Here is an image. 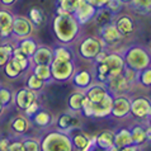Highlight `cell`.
Returning <instances> with one entry per match:
<instances>
[{"mask_svg": "<svg viewBox=\"0 0 151 151\" xmlns=\"http://www.w3.org/2000/svg\"><path fill=\"white\" fill-rule=\"evenodd\" d=\"M52 29L56 40L60 43L68 46L78 38L80 32V24L73 14H62L53 18Z\"/></svg>", "mask_w": 151, "mask_h": 151, "instance_id": "cell-1", "label": "cell"}, {"mask_svg": "<svg viewBox=\"0 0 151 151\" xmlns=\"http://www.w3.org/2000/svg\"><path fill=\"white\" fill-rule=\"evenodd\" d=\"M40 144L41 151H74L70 135L58 129L47 132L40 140Z\"/></svg>", "mask_w": 151, "mask_h": 151, "instance_id": "cell-2", "label": "cell"}, {"mask_svg": "<svg viewBox=\"0 0 151 151\" xmlns=\"http://www.w3.org/2000/svg\"><path fill=\"white\" fill-rule=\"evenodd\" d=\"M123 60L126 68L132 69L135 71H141L151 66V55L141 46H131L126 50Z\"/></svg>", "mask_w": 151, "mask_h": 151, "instance_id": "cell-3", "label": "cell"}, {"mask_svg": "<svg viewBox=\"0 0 151 151\" xmlns=\"http://www.w3.org/2000/svg\"><path fill=\"white\" fill-rule=\"evenodd\" d=\"M106 48V45L102 42V40L98 37L90 36L84 38L78 46V53L79 56L83 57L84 60L88 61H94L99 52H102Z\"/></svg>", "mask_w": 151, "mask_h": 151, "instance_id": "cell-4", "label": "cell"}, {"mask_svg": "<svg viewBox=\"0 0 151 151\" xmlns=\"http://www.w3.org/2000/svg\"><path fill=\"white\" fill-rule=\"evenodd\" d=\"M50 68H51L53 81H58V83L70 81L71 78L74 76L75 71H76V66H75L74 61H62V60H56V58H53Z\"/></svg>", "mask_w": 151, "mask_h": 151, "instance_id": "cell-5", "label": "cell"}, {"mask_svg": "<svg viewBox=\"0 0 151 151\" xmlns=\"http://www.w3.org/2000/svg\"><path fill=\"white\" fill-rule=\"evenodd\" d=\"M35 27L31 23L27 17L23 15H14L13 18V26H12V36L15 40H23L27 37H31Z\"/></svg>", "mask_w": 151, "mask_h": 151, "instance_id": "cell-6", "label": "cell"}, {"mask_svg": "<svg viewBox=\"0 0 151 151\" xmlns=\"http://www.w3.org/2000/svg\"><path fill=\"white\" fill-rule=\"evenodd\" d=\"M81 119L79 118V113L68 112L62 113L56 119V129L65 133H70L74 129H80Z\"/></svg>", "mask_w": 151, "mask_h": 151, "instance_id": "cell-7", "label": "cell"}, {"mask_svg": "<svg viewBox=\"0 0 151 151\" xmlns=\"http://www.w3.org/2000/svg\"><path fill=\"white\" fill-rule=\"evenodd\" d=\"M104 85H106L107 90L109 91V94L114 96V95L126 94L131 89L132 84L126 79L123 74H119V75H114V76H108Z\"/></svg>", "mask_w": 151, "mask_h": 151, "instance_id": "cell-8", "label": "cell"}, {"mask_svg": "<svg viewBox=\"0 0 151 151\" xmlns=\"http://www.w3.org/2000/svg\"><path fill=\"white\" fill-rule=\"evenodd\" d=\"M137 119H146L151 114V99L147 96H136L131 99V112Z\"/></svg>", "mask_w": 151, "mask_h": 151, "instance_id": "cell-9", "label": "cell"}, {"mask_svg": "<svg viewBox=\"0 0 151 151\" xmlns=\"http://www.w3.org/2000/svg\"><path fill=\"white\" fill-rule=\"evenodd\" d=\"M38 99V93L28 89L27 86L20 88L14 93V100L13 103L19 111H26L27 108L31 106L32 103H35Z\"/></svg>", "mask_w": 151, "mask_h": 151, "instance_id": "cell-10", "label": "cell"}, {"mask_svg": "<svg viewBox=\"0 0 151 151\" xmlns=\"http://www.w3.org/2000/svg\"><path fill=\"white\" fill-rule=\"evenodd\" d=\"M129 112H131V98H128L126 94L113 96L111 116L121 119L129 116Z\"/></svg>", "mask_w": 151, "mask_h": 151, "instance_id": "cell-11", "label": "cell"}, {"mask_svg": "<svg viewBox=\"0 0 151 151\" xmlns=\"http://www.w3.org/2000/svg\"><path fill=\"white\" fill-rule=\"evenodd\" d=\"M95 14H96V9L94 6H91L86 0H79L76 9H75L73 15L78 20V23L81 26V24H86L91 19H94Z\"/></svg>", "mask_w": 151, "mask_h": 151, "instance_id": "cell-12", "label": "cell"}, {"mask_svg": "<svg viewBox=\"0 0 151 151\" xmlns=\"http://www.w3.org/2000/svg\"><path fill=\"white\" fill-rule=\"evenodd\" d=\"M99 38L102 40V42L106 45V48H107V47H112V46L119 43V42L122 41L123 36L118 32V29L116 28L114 23H111V24H107V26L100 28Z\"/></svg>", "mask_w": 151, "mask_h": 151, "instance_id": "cell-13", "label": "cell"}, {"mask_svg": "<svg viewBox=\"0 0 151 151\" xmlns=\"http://www.w3.org/2000/svg\"><path fill=\"white\" fill-rule=\"evenodd\" d=\"M112 103H113V95L108 94L103 100L98 103L90 102V114L91 118H106L111 116L112 112Z\"/></svg>", "mask_w": 151, "mask_h": 151, "instance_id": "cell-14", "label": "cell"}, {"mask_svg": "<svg viewBox=\"0 0 151 151\" xmlns=\"http://www.w3.org/2000/svg\"><path fill=\"white\" fill-rule=\"evenodd\" d=\"M103 62L108 66V76H114V75L122 74L126 68L123 56L117 52L108 53Z\"/></svg>", "mask_w": 151, "mask_h": 151, "instance_id": "cell-15", "label": "cell"}, {"mask_svg": "<svg viewBox=\"0 0 151 151\" xmlns=\"http://www.w3.org/2000/svg\"><path fill=\"white\" fill-rule=\"evenodd\" d=\"M73 85L80 91H85L91 84L94 83V74L90 70H79L75 71L74 76L71 78Z\"/></svg>", "mask_w": 151, "mask_h": 151, "instance_id": "cell-16", "label": "cell"}, {"mask_svg": "<svg viewBox=\"0 0 151 151\" xmlns=\"http://www.w3.org/2000/svg\"><path fill=\"white\" fill-rule=\"evenodd\" d=\"M53 61V50L47 46H38L35 55L31 57L32 66L33 65H51Z\"/></svg>", "mask_w": 151, "mask_h": 151, "instance_id": "cell-17", "label": "cell"}, {"mask_svg": "<svg viewBox=\"0 0 151 151\" xmlns=\"http://www.w3.org/2000/svg\"><path fill=\"white\" fill-rule=\"evenodd\" d=\"M84 94H85V96L91 103H98L106 98V96L109 94V91L107 90V88L104 84L93 83L85 91H84Z\"/></svg>", "mask_w": 151, "mask_h": 151, "instance_id": "cell-18", "label": "cell"}, {"mask_svg": "<svg viewBox=\"0 0 151 151\" xmlns=\"http://www.w3.org/2000/svg\"><path fill=\"white\" fill-rule=\"evenodd\" d=\"M14 15L5 9L0 10V40H8L12 37V26Z\"/></svg>", "mask_w": 151, "mask_h": 151, "instance_id": "cell-19", "label": "cell"}, {"mask_svg": "<svg viewBox=\"0 0 151 151\" xmlns=\"http://www.w3.org/2000/svg\"><path fill=\"white\" fill-rule=\"evenodd\" d=\"M116 28L118 29V32L122 35L123 37L129 36L135 32V20H133L129 15H121L116 19L114 22Z\"/></svg>", "mask_w": 151, "mask_h": 151, "instance_id": "cell-20", "label": "cell"}, {"mask_svg": "<svg viewBox=\"0 0 151 151\" xmlns=\"http://www.w3.org/2000/svg\"><path fill=\"white\" fill-rule=\"evenodd\" d=\"M29 121H31V123H33L40 128H47L53 123L55 118H53V116L48 111L40 109L35 116H32L29 118Z\"/></svg>", "mask_w": 151, "mask_h": 151, "instance_id": "cell-21", "label": "cell"}, {"mask_svg": "<svg viewBox=\"0 0 151 151\" xmlns=\"http://www.w3.org/2000/svg\"><path fill=\"white\" fill-rule=\"evenodd\" d=\"M29 127H31V121L26 116H17L10 122L12 132L17 136H24L29 131Z\"/></svg>", "mask_w": 151, "mask_h": 151, "instance_id": "cell-22", "label": "cell"}, {"mask_svg": "<svg viewBox=\"0 0 151 151\" xmlns=\"http://www.w3.org/2000/svg\"><path fill=\"white\" fill-rule=\"evenodd\" d=\"M95 144L103 150H109L112 146H114V131L112 129H104L99 132V135L94 136Z\"/></svg>", "mask_w": 151, "mask_h": 151, "instance_id": "cell-23", "label": "cell"}, {"mask_svg": "<svg viewBox=\"0 0 151 151\" xmlns=\"http://www.w3.org/2000/svg\"><path fill=\"white\" fill-rule=\"evenodd\" d=\"M69 135H70L74 149H76L79 151L85 149L90 141V136H88L86 133H84V132H80L79 129H74V131H71Z\"/></svg>", "mask_w": 151, "mask_h": 151, "instance_id": "cell-24", "label": "cell"}, {"mask_svg": "<svg viewBox=\"0 0 151 151\" xmlns=\"http://www.w3.org/2000/svg\"><path fill=\"white\" fill-rule=\"evenodd\" d=\"M129 129L132 138V145L136 146H142L145 142H147L146 140V127L142 124H133Z\"/></svg>", "mask_w": 151, "mask_h": 151, "instance_id": "cell-25", "label": "cell"}, {"mask_svg": "<svg viewBox=\"0 0 151 151\" xmlns=\"http://www.w3.org/2000/svg\"><path fill=\"white\" fill-rule=\"evenodd\" d=\"M132 145V138L128 128H121L114 132V146L116 147H124V146Z\"/></svg>", "mask_w": 151, "mask_h": 151, "instance_id": "cell-26", "label": "cell"}, {"mask_svg": "<svg viewBox=\"0 0 151 151\" xmlns=\"http://www.w3.org/2000/svg\"><path fill=\"white\" fill-rule=\"evenodd\" d=\"M85 98L84 91H75V93L70 94L69 99H68V106L70 112L74 113H80L81 112V107H83V100Z\"/></svg>", "mask_w": 151, "mask_h": 151, "instance_id": "cell-27", "label": "cell"}, {"mask_svg": "<svg viewBox=\"0 0 151 151\" xmlns=\"http://www.w3.org/2000/svg\"><path fill=\"white\" fill-rule=\"evenodd\" d=\"M17 47H18L28 58H31L33 55H35L36 50L38 48V45H37V42L33 38H31V37H27V38L19 40V43H18Z\"/></svg>", "mask_w": 151, "mask_h": 151, "instance_id": "cell-28", "label": "cell"}, {"mask_svg": "<svg viewBox=\"0 0 151 151\" xmlns=\"http://www.w3.org/2000/svg\"><path fill=\"white\" fill-rule=\"evenodd\" d=\"M32 73L35 74L37 78H40L41 80H43L46 84L53 81L50 65H33L32 66Z\"/></svg>", "mask_w": 151, "mask_h": 151, "instance_id": "cell-29", "label": "cell"}, {"mask_svg": "<svg viewBox=\"0 0 151 151\" xmlns=\"http://www.w3.org/2000/svg\"><path fill=\"white\" fill-rule=\"evenodd\" d=\"M4 73H5V75L9 79H17V78H19L24 71L14 58H10L5 64V66H4Z\"/></svg>", "mask_w": 151, "mask_h": 151, "instance_id": "cell-30", "label": "cell"}, {"mask_svg": "<svg viewBox=\"0 0 151 151\" xmlns=\"http://www.w3.org/2000/svg\"><path fill=\"white\" fill-rule=\"evenodd\" d=\"M53 58L62 60V61H74L75 55L68 46L61 45V46H57L56 48H53Z\"/></svg>", "mask_w": 151, "mask_h": 151, "instance_id": "cell-31", "label": "cell"}, {"mask_svg": "<svg viewBox=\"0 0 151 151\" xmlns=\"http://www.w3.org/2000/svg\"><path fill=\"white\" fill-rule=\"evenodd\" d=\"M114 14L111 13L108 9H106V8H102V9H98L96 10V14H95V20L96 23H98V26L102 28L104 26H107V24H111L113 18H114Z\"/></svg>", "mask_w": 151, "mask_h": 151, "instance_id": "cell-32", "label": "cell"}, {"mask_svg": "<svg viewBox=\"0 0 151 151\" xmlns=\"http://www.w3.org/2000/svg\"><path fill=\"white\" fill-rule=\"evenodd\" d=\"M138 14L150 15L151 14V0H132L129 4Z\"/></svg>", "mask_w": 151, "mask_h": 151, "instance_id": "cell-33", "label": "cell"}, {"mask_svg": "<svg viewBox=\"0 0 151 151\" xmlns=\"http://www.w3.org/2000/svg\"><path fill=\"white\" fill-rule=\"evenodd\" d=\"M15 46L13 43H3L0 45V68H4L5 64L12 58V53H13V50H14Z\"/></svg>", "mask_w": 151, "mask_h": 151, "instance_id": "cell-34", "label": "cell"}, {"mask_svg": "<svg viewBox=\"0 0 151 151\" xmlns=\"http://www.w3.org/2000/svg\"><path fill=\"white\" fill-rule=\"evenodd\" d=\"M46 86V83L43 80H41L40 78H37L35 74H29L28 78H27V88L28 89H31L33 91H36V93H40L45 89Z\"/></svg>", "mask_w": 151, "mask_h": 151, "instance_id": "cell-35", "label": "cell"}, {"mask_svg": "<svg viewBox=\"0 0 151 151\" xmlns=\"http://www.w3.org/2000/svg\"><path fill=\"white\" fill-rule=\"evenodd\" d=\"M28 19L31 20V23L33 24V27L35 28H38L42 26V23L45 22V14L42 9L40 8H32L31 10H29V15H28Z\"/></svg>", "mask_w": 151, "mask_h": 151, "instance_id": "cell-36", "label": "cell"}, {"mask_svg": "<svg viewBox=\"0 0 151 151\" xmlns=\"http://www.w3.org/2000/svg\"><path fill=\"white\" fill-rule=\"evenodd\" d=\"M13 100H14L13 90L9 89V88H6V86L0 85V103H1V106L4 108L9 107L10 104L13 103Z\"/></svg>", "mask_w": 151, "mask_h": 151, "instance_id": "cell-37", "label": "cell"}, {"mask_svg": "<svg viewBox=\"0 0 151 151\" xmlns=\"http://www.w3.org/2000/svg\"><path fill=\"white\" fill-rule=\"evenodd\" d=\"M137 83L144 88H151V66L144 70L138 71L137 74Z\"/></svg>", "mask_w": 151, "mask_h": 151, "instance_id": "cell-38", "label": "cell"}, {"mask_svg": "<svg viewBox=\"0 0 151 151\" xmlns=\"http://www.w3.org/2000/svg\"><path fill=\"white\" fill-rule=\"evenodd\" d=\"M22 144H23L24 151H41L40 140L36 137H23Z\"/></svg>", "mask_w": 151, "mask_h": 151, "instance_id": "cell-39", "label": "cell"}, {"mask_svg": "<svg viewBox=\"0 0 151 151\" xmlns=\"http://www.w3.org/2000/svg\"><path fill=\"white\" fill-rule=\"evenodd\" d=\"M58 5L65 13L68 14H74L75 9H76V5L79 3V0H57Z\"/></svg>", "mask_w": 151, "mask_h": 151, "instance_id": "cell-40", "label": "cell"}, {"mask_svg": "<svg viewBox=\"0 0 151 151\" xmlns=\"http://www.w3.org/2000/svg\"><path fill=\"white\" fill-rule=\"evenodd\" d=\"M104 8L116 15L117 13H119L121 9L123 8V4H122L121 0H107V4H106V6Z\"/></svg>", "mask_w": 151, "mask_h": 151, "instance_id": "cell-41", "label": "cell"}, {"mask_svg": "<svg viewBox=\"0 0 151 151\" xmlns=\"http://www.w3.org/2000/svg\"><path fill=\"white\" fill-rule=\"evenodd\" d=\"M40 109H41V106H40L38 100H36V102H35V103H32V104H31V106H29V107L27 108V109H26V111H23V112H24V116H26V117H27V118L29 119V118H31V117H32V116H35V114H36V113H37V112H38Z\"/></svg>", "mask_w": 151, "mask_h": 151, "instance_id": "cell-42", "label": "cell"}, {"mask_svg": "<svg viewBox=\"0 0 151 151\" xmlns=\"http://www.w3.org/2000/svg\"><path fill=\"white\" fill-rule=\"evenodd\" d=\"M124 76H126V79L131 83V84H135V83H137V71H135V70H132V69H128V68H124V70H123V73H122Z\"/></svg>", "mask_w": 151, "mask_h": 151, "instance_id": "cell-43", "label": "cell"}, {"mask_svg": "<svg viewBox=\"0 0 151 151\" xmlns=\"http://www.w3.org/2000/svg\"><path fill=\"white\" fill-rule=\"evenodd\" d=\"M5 151H24L23 144H22V140H14V141H10V144H9V146L6 147Z\"/></svg>", "mask_w": 151, "mask_h": 151, "instance_id": "cell-44", "label": "cell"}, {"mask_svg": "<svg viewBox=\"0 0 151 151\" xmlns=\"http://www.w3.org/2000/svg\"><path fill=\"white\" fill-rule=\"evenodd\" d=\"M81 151H107V150H103V149H100L98 145L95 144V138L94 136H90V141H89V144H88V146L84 150Z\"/></svg>", "mask_w": 151, "mask_h": 151, "instance_id": "cell-45", "label": "cell"}, {"mask_svg": "<svg viewBox=\"0 0 151 151\" xmlns=\"http://www.w3.org/2000/svg\"><path fill=\"white\" fill-rule=\"evenodd\" d=\"M95 74H102L108 76V66L104 62H98L95 64Z\"/></svg>", "mask_w": 151, "mask_h": 151, "instance_id": "cell-46", "label": "cell"}, {"mask_svg": "<svg viewBox=\"0 0 151 151\" xmlns=\"http://www.w3.org/2000/svg\"><path fill=\"white\" fill-rule=\"evenodd\" d=\"M86 1L89 3L91 6H94L96 10L104 8L106 6V4H107V0H86Z\"/></svg>", "mask_w": 151, "mask_h": 151, "instance_id": "cell-47", "label": "cell"}, {"mask_svg": "<svg viewBox=\"0 0 151 151\" xmlns=\"http://www.w3.org/2000/svg\"><path fill=\"white\" fill-rule=\"evenodd\" d=\"M9 144H10V140L8 137H0V151H5Z\"/></svg>", "mask_w": 151, "mask_h": 151, "instance_id": "cell-48", "label": "cell"}, {"mask_svg": "<svg viewBox=\"0 0 151 151\" xmlns=\"http://www.w3.org/2000/svg\"><path fill=\"white\" fill-rule=\"evenodd\" d=\"M119 151H141V146L129 145V146H124V147H121Z\"/></svg>", "mask_w": 151, "mask_h": 151, "instance_id": "cell-49", "label": "cell"}, {"mask_svg": "<svg viewBox=\"0 0 151 151\" xmlns=\"http://www.w3.org/2000/svg\"><path fill=\"white\" fill-rule=\"evenodd\" d=\"M17 0H0V3L3 4L4 6H12V5H14Z\"/></svg>", "mask_w": 151, "mask_h": 151, "instance_id": "cell-50", "label": "cell"}, {"mask_svg": "<svg viewBox=\"0 0 151 151\" xmlns=\"http://www.w3.org/2000/svg\"><path fill=\"white\" fill-rule=\"evenodd\" d=\"M146 140L151 142V126H149V124H147V127H146Z\"/></svg>", "mask_w": 151, "mask_h": 151, "instance_id": "cell-51", "label": "cell"}, {"mask_svg": "<svg viewBox=\"0 0 151 151\" xmlns=\"http://www.w3.org/2000/svg\"><path fill=\"white\" fill-rule=\"evenodd\" d=\"M121 1H122V4H123V5H129L132 0H121Z\"/></svg>", "mask_w": 151, "mask_h": 151, "instance_id": "cell-52", "label": "cell"}, {"mask_svg": "<svg viewBox=\"0 0 151 151\" xmlns=\"http://www.w3.org/2000/svg\"><path fill=\"white\" fill-rule=\"evenodd\" d=\"M107 151H119V149L116 147V146H112V147H111L109 150H107Z\"/></svg>", "mask_w": 151, "mask_h": 151, "instance_id": "cell-53", "label": "cell"}, {"mask_svg": "<svg viewBox=\"0 0 151 151\" xmlns=\"http://www.w3.org/2000/svg\"><path fill=\"white\" fill-rule=\"evenodd\" d=\"M146 121H147V124H149V126H151V114L147 117V118H146Z\"/></svg>", "mask_w": 151, "mask_h": 151, "instance_id": "cell-54", "label": "cell"}, {"mask_svg": "<svg viewBox=\"0 0 151 151\" xmlns=\"http://www.w3.org/2000/svg\"><path fill=\"white\" fill-rule=\"evenodd\" d=\"M3 111H4V107L1 106V103H0V116H1V113H3Z\"/></svg>", "mask_w": 151, "mask_h": 151, "instance_id": "cell-55", "label": "cell"}, {"mask_svg": "<svg viewBox=\"0 0 151 151\" xmlns=\"http://www.w3.org/2000/svg\"><path fill=\"white\" fill-rule=\"evenodd\" d=\"M0 85H1V83H0Z\"/></svg>", "mask_w": 151, "mask_h": 151, "instance_id": "cell-56", "label": "cell"}]
</instances>
